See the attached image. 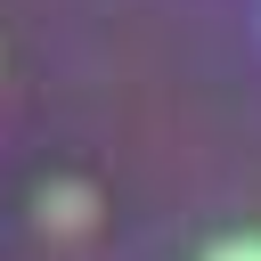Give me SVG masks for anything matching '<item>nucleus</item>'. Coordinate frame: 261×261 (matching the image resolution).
I'll use <instances>...</instances> for the list:
<instances>
[{"label": "nucleus", "mask_w": 261, "mask_h": 261, "mask_svg": "<svg viewBox=\"0 0 261 261\" xmlns=\"http://www.w3.org/2000/svg\"><path fill=\"white\" fill-rule=\"evenodd\" d=\"M82 212H90V204H82V196H65V188H57V196H49V220H57V228H65V220H82Z\"/></svg>", "instance_id": "nucleus-1"}, {"label": "nucleus", "mask_w": 261, "mask_h": 261, "mask_svg": "<svg viewBox=\"0 0 261 261\" xmlns=\"http://www.w3.org/2000/svg\"><path fill=\"white\" fill-rule=\"evenodd\" d=\"M212 261H261V245H253V237H245V245H220V253H212Z\"/></svg>", "instance_id": "nucleus-2"}]
</instances>
